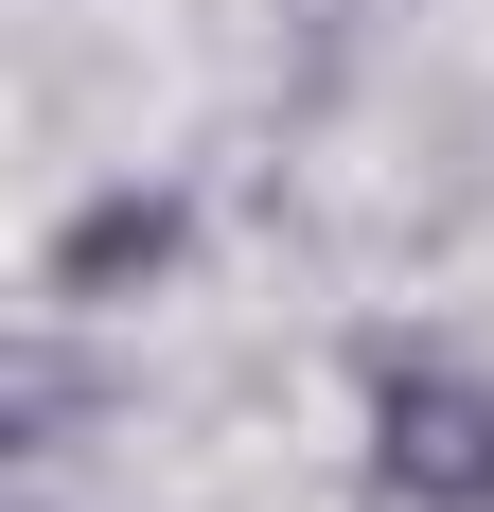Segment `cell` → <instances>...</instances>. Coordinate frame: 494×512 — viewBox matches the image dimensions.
<instances>
[{"label":"cell","mask_w":494,"mask_h":512,"mask_svg":"<svg viewBox=\"0 0 494 512\" xmlns=\"http://www.w3.org/2000/svg\"><path fill=\"white\" fill-rule=\"evenodd\" d=\"M353 477H371V512H494V371L389 336L353 371Z\"/></svg>","instance_id":"1"}]
</instances>
